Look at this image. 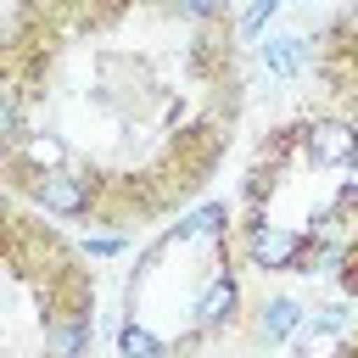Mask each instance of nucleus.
<instances>
[{
    "mask_svg": "<svg viewBox=\"0 0 358 358\" xmlns=\"http://www.w3.org/2000/svg\"><path fill=\"white\" fill-rule=\"evenodd\" d=\"M296 319H302V308H296L291 296H274V302L263 308V336H268V341H285V336L296 330Z\"/></svg>",
    "mask_w": 358,
    "mask_h": 358,
    "instance_id": "obj_7",
    "label": "nucleus"
},
{
    "mask_svg": "<svg viewBox=\"0 0 358 358\" xmlns=\"http://www.w3.org/2000/svg\"><path fill=\"white\" fill-rule=\"evenodd\" d=\"M274 11H280V0H252V11L241 17V34H246V39H257V34L268 28V17H274Z\"/></svg>",
    "mask_w": 358,
    "mask_h": 358,
    "instance_id": "obj_11",
    "label": "nucleus"
},
{
    "mask_svg": "<svg viewBox=\"0 0 358 358\" xmlns=\"http://www.w3.org/2000/svg\"><path fill=\"white\" fill-rule=\"evenodd\" d=\"M34 201H39L45 213L78 218V213L90 207V185H84L78 173H39V179H34Z\"/></svg>",
    "mask_w": 358,
    "mask_h": 358,
    "instance_id": "obj_1",
    "label": "nucleus"
},
{
    "mask_svg": "<svg viewBox=\"0 0 358 358\" xmlns=\"http://www.w3.org/2000/svg\"><path fill=\"white\" fill-rule=\"evenodd\" d=\"M0 106H6V140H11V151H22V90H17V84H6Z\"/></svg>",
    "mask_w": 358,
    "mask_h": 358,
    "instance_id": "obj_10",
    "label": "nucleus"
},
{
    "mask_svg": "<svg viewBox=\"0 0 358 358\" xmlns=\"http://www.w3.org/2000/svg\"><path fill=\"white\" fill-rule=\"evenodd\" d=\"M308 145H313V157L347 168V162L358 157V129H347V123H313V129H308Z\"/></svg>",
    "mask_w": 358,
    "mask_h": 358,
    "instance_id": "obj_3",
    "label": "nucleus"
},
{
    "mask_svg": "<svg viewBox=\"0 0 358 358\" xmlns=\"http://www.w3.org/2000/svg\"><path fill=\"white\" fill-rule=\"evenodd\" d=\"M302 56H308V50H302V39H268V45H263L268 73H280V78H285V73H296V67H302Z\"/></svg>",
    "mask_w": 358,
    "mask_h": 358,
    "instance_id": "obj_8",
    "label": "nucleus"
},
{
    "mask_svg": "<svg viewBox=\"0 0 358 358\" xmlns=\"http://www.w3.org/2000/svg\"><path fill=\"white\" fill-rule=\"evenodd\" d=\"M224 224H229V213H224V201H207V207H196L190 218H179V235H190V241H218L224 235Z\"/></svg>",
    "mask_w": 358,
    "mask_h": 358,
    "instance_id": "obj_6",
    "label": "nucleus"
},
{
    "mask_svg": "<svg viewBox=\"0 0 358 358\" xmlns=\"http://www.w3.org/2000/svg\"><path fill=\"white\" fill-rule=\"evenodd\" d=\"M229 313H235V280H229V274H218V280L201 291V302H196V319H201V324H224Z\"/></svg>",
    "mask_w": 358,
    "mask_h": 358,
    "instance_id": "obj_5",
    "label": "nucleus"
},
{
    "mask_svg": "<svg viewBox=\"0 0 358 358\" xmlns=\"http://www.w3.org/2000/svg\"><path fill=\"white\" fill-rule=\"evenodd\" d=\"M224 0H179V11H190V17H213Z\"/></svg>",
    "mask_w": 358,
    "mask_h": 358,
    "instance_id": "obj_13",
    "label": "nucleus"
},
{
    "mask_svg": "<svg viewBox=\"0 0 358 358\" xmlns=\"http://www.w3.org/2000/svg\"><path fill=\"white\" fill-rule=\"evenodd\" d=\"M90 319H50L45 324V358H84Z\"/></svg>",
    "mask_w": 358,
    "mask_h": 358,
    "instance_id": "obj_4",
    "label": "nucleus"
},
{
    "mask_svg": "<svg viewBox=\"0 0 358 358\" xmlns=\"http://www.w3.org/2000/svg\"><path fill=\"white\" fill-rule=\"evenodd\" d=\"M246 252H252L257 268H291L302 257V235H291V229H252Z\"/></svg>",
    "mask_w": 358,
    "mask_h": 358,
    "instance_id": "obj_2",
    "label": "nucleus"
},
{
    "mask_svg": "<svg viewBox=\"0 0 358 358\" xmlns=\"http://www.w3.org/2000/svg\"><path fill=\"white\" fill-rule=\"evenodd\" d=\"M117 246H123L117 235H90V241H84V252H90V257H112Z\"/></svg>",
    "mask_w": 358,
    "mask_h": 358,
    "instance_id": "obj_12",
    "label": "nucleus"
},
{
    "mask_svg": "<svg viewBox=\"0 0 358 358\" xmlns=\"http://www.w3.org/2000/svg\"><path fill=\"white\" fill-rule=\"evenodd\" d=\"M117 352H123V358H162V341H157L145 324H123V330H117Z\"/></svg>",
    "mask_w": 358,
    "mask_h": 358,
    "instance_id": "obj_9",
    "label": "nucleus"
}]
</instances>
